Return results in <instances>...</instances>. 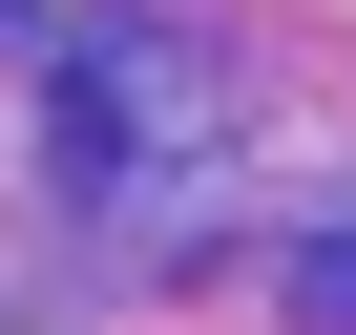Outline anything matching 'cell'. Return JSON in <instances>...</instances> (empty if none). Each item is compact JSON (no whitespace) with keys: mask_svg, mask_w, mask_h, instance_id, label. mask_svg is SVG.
I'll list each match as a JSON object with an SVG mask.
<instances>
[{"mask_svg":"<svg viewBox=\"0 0 356 335\" xmlns=\"http://www.w3.org/2000/svg\"><path fill=\"white\" fill-rule=\"evenodd\" d=\"M293 314H335V335H356V252H293Z\"/></svg>","mask_w":356,"mask_h":335,"instance_id":"1","label":"cell"}]
</instances>
